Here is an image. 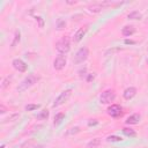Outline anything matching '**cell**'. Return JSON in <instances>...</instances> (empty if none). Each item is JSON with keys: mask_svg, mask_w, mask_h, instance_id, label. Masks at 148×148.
Instances as JSON below:
<instances>
[{"mask_svg": "<svg viewBox=\"0 0 148 148\" xmlns=\"http://www.w3.org/2000/svg\"><path fill=\"white\" fill-rule=\"evenodd\" d=\"M37 80H38V77L36 76V75H34V74H30V75H28L18 86H17V88H16V90L18 91V92H22V91H25L27 89H29L30 87H32L36 82H37Z\"/></svg>", "mask_w": 148, "mask_h": 148, "instance_id": "cell-1", "label": "cell"}, {"mask_svg": "<svg viewBox=\"0 0 148 148\" xmlns=\"http://www.w3.org/2000/svg\"><path fill=\"white\" fill-rule=\"evenodd\" d=\"M56 49H57V51H58L60 54H65V53H67V52L69 51V49H71V42H69V38H68L67 36L62 37L60 40L57 42V44H56Z\"/></svg>", "mask_w": 148, "mask_h": 148, "instance_id": "cell-2", "label": "cell"}, {"mask_svg": "<svg viewBox=\"0 0 148 148\" xmlns=\"http://www.w3.org/2000/svg\"><path fill=\"white\" fill-rule=\"evenodd\" d=\"M88 56H89V50H88L86 46H83V47L79 49V50H77V52L75 53L74 59H73V62H74L75 65L82 64L83 61H86V60H87Z\"/></svg>", "mask_w": 148, "mask_h": 148, "instance_id": "cell-3", "label": "cell"}, {"mask_svg": "<svg viewBox=\"0 0 148 148\" xmlns=\"http://www.w3.org/2000/svg\"><path fill=\"white\" fill-rule=\"evenodd\" d=\"M116 98V94L112 89H108L105 91H103L101 94V97H99V102L102 104H110L111 102H113Z\"/></svg>", "mask_w": 148, "mask_h": 148, "instance_id": "cell-4", "label": "cell"}, {"mask_svg": "<svg viewBox=\"0 0 148 148\" xmlns=\"http://www.w3.org/2000/svg\"><path fill=\"white\" fill-rule=\"evenodd\" d=\"M71 95H72V89H66V90H64L57 98H56V101L53 102V104H52V106L53 108H56V106H59V105H61V104H64L65 102H67L68 101V98L71 97Z\"/></svg>", "mask_w": 148, "mask_h": 148, "instance_id": "cell-5", "label": "cell"}, {"mask_svg": "<svg viewBox=\"0 0 148 148\" xmlns=\"http://www.w3.org/2000/svg\"><path fill=\"white\" fill-rule=\"evenodd\" d=\"M65 66H66V57L64 54H59L53 61V67L57 71H61Z\"/></svg>", "mask_w": 148, "mask_h": 148, "instance_id": "cell-6", "label": "cell"}, {"mask_svg": "<svg viewBox=\"0 0 148 148\" xmlns=\"http://www.w3.org/2000/svg\"><path fill=\"white\" fill-rule=\"evenodd\" d=\"M108 114L109 116H111V117H113V118H117V117H119V116H121V108L118 105V104H112L111 106H109L108 108Z\"/></svg>", "mask_w": 148, "mask_h": 148, "instance_id": "cell-7", "label": "cell"}, {"mask_svg": "<svg viewBox=\"0 0 148 148\" xmlns=\"http://www.w3.org/2000/svg\"><path fill=\"white\" fill-rule=\"evenodd\" d=\"M12 65H13V67L16 69V71H18V72H25L27 71V64L23 61V60H21V59H14L13 60V62H12Z\"/></svg>", "mask_w": 148, "mask_h": 148, "instance_id": "cell-8", "label": "cell"}, {"mask_svg": "<svg viewBox=\"0 0 148 148\" xmlns=\"http://www.w3.org/2000/svg\"><path fill=\"white\" fill-rule=\"evenodd\" d=\"M87 30H88V25H84V27H82V28H80L76 32H75V35H74V42H80L82 38H83V36L86 35V32H87Z\"/></svg>", "mask_w": 148, "mask_h": 148, "instance_id": "cell-9", "label": "cell"}, {"mask_svg": "<svg viewBox=\"0 0 148 148\" xmlns=\"http://www.w3.org/2000/svg\"><path fill=\"white\" fill-rule=\"evenodd\" d=\"M123 95H124V98H125V99H131V98H133V97L136 95V89H135L134 87L126 88Z\"/></svg>", "mask_w": 148, "mask_h": 148, "instance_id": "cell-10", "label": "cell"}, {"mask_svg": "<svg viewBox=\"0 0 148 148\" xmlns=\"http://www.w3.org/2000/svg\"><path fill=\"white\" fill-rule=\"evenodd\" d=\"M134 32H135V28H134L133 25H125V27L123 28V30H121V34H123L124 36H126V37L132 36Z\"/></svg>", "mask_w": 148, "mask_h": 148, "instance_id": "cell-11", "label": "cell"}, {"mask_svg": "<svg viewBox=\"0 0 148 148\" xmlns=\"http://www.w3.org/2000/svg\"><path fill=\"white\" fill-rule=\"evenodd\" d=\"M139 121H140V114H138V113H134L126 119V124H128V125H135Z\"/></svg>", "mask_w": 148, "mask_h": 148, "instance_id": "cell-12", "label": "cell"}, {"mask_svg": "<svg viewBox=\"0 0 148 148\" xmlns=\"http://www.w3.org/2000/svg\"><path fill=\"white\" fill-rule=\"evenodd\" d=\"M64 119H65V113H64V112H59V113H57V114L54 116V121H53V124H54L56 126H58V125H60V124L62 123Z\"/></svg>", "mask_w": 148, "mask_h": 148, "instance_id": "cell-13", "label": "cell"}, {"mask_svg": "<svg viewBox=\"0 0 148 148\" xmlns=\"http://www.w3.org/2000/svg\"><path fill=\"white\" fill-rule=\"evenodd\" d=\"M123 133H124L125 135L130 136V138H134V136H136V132H135V131H134L133 128L124 127V128H123Z\"/></svg>", "mask_w": 148, "mask_h": 148, "instance_id": "cell-14", "label": "cell"}, {"mask_svg": "<svg viewBox=\"0 0 148 148\" xmlns=\"http://www.w3.org/2000/svg\"><path fill=\"white\" fill-rule=\"evenodd\" d=\"M103 3H97V5H91V6H89L88 8H89V10L90 12H92V13H98V12H101V9L103 8Z\"/></svg>", "mask_w": 148, "mask_h": 148, "instance_id": "cell-15", "label": "cell"}, {"mask_svg": "<svg viewBox=\"0 0 148 148\" xmlns=\"http://www.w3.org/2000/svg\"><path fill=\"white\" fill-rule=\"evenodd\" d=\"M99 143H101V139L95 138V139H92L91 141H89V142H88L87 147H88V148H95V147L99 146Z\"/></svg>", "mask_w": 148, "mask_h": 148, "instance_id": "cell-16", "label": "cell"}, {"mask_svg": "<svg viewBox=\"0 0 148 148\" xmlns=\"http://www.w3.org/2000/svg\"><path fill=\"white\" fill-rule=\"evenodd\" d=\"M127 17H128L130 20H138V18H140V17H141V14H140L138 10H134V12L130 13V14L127 15Z\"/></svg>", "mask_w": 148, "mask_h": 148, "instance_id": "cell-17", "label": "cell"}, {"mask_svg": "<svg viewBox=\"0 0 148 148\" xmlns=\"http://www.w3.org/2000/svg\"><path fill=\"white\" fill-rule=\"evenodd\" d=\"M123 139L120 138V136H118V135H109L108 138H106V141L108 142H120Z\"/></svg>", "mask_w": 148, "mask_h": 148, "instance_id": "cell-18", "label": "cell"}, {"mask_svg": "<svg viewBox=\"0 0 148 148\" xmlns=\"http://www.w3.org/2000/svg\"><path fill=\"white\" fill-rule=\"evenodd\" d=\"M49 117V111L47 110H43L38 116H37V119H46Z\"/></svg>", "mask_w": 148, "mask_h": 148, "instance_id": "cell-19", "label": "cell"}, {"mask_svg": "<svg viewBox=\"0 0 148 148\" xmlns=\"http://www.w3.org/2000/svg\"><path fill=\"white\" fill-rule=\"evenodd\" d=\"M38 108H39L38 104H28V105L25 106V110H27V111H32V110H36V109H38Z\"/></svg>", "mask_w": 148, "mask_h": 148, "instance_id": "cell-20", "label": "cell"}, {"mask_svg": "<svg viewBox=\"0 0 148 148\" xmlns=\"http://www.w3.org/2000/svg\"><path fill=\"white\" fill-rule=\"evenodd\" d=\"M8 81H9V77H6V79L3 80L2 84H1V88H2V89H6V88L8 87V84H9V83H8Z\"/></svg>", "mask_w": 148, "mask_h": 148, "instance_id": "cell-21", "label": "cell"}, {"mask_svg": "<svg viewBox=\"0 0 148 148\" xmlns=\"http://www.w3.org/2000/svg\"><path fill=\"white\" fill-rule=\"evenodd\" d=\"M71 130H72V131H68V132L66 133L67 135H68V134H72V133H77V132L80 131V130H79V127H74V128H71Z\"/></svg>", "mask_w": 148, "mask_h": 148, "instance_id": "cell-22", "label": "cell"}, {"mask_svg": "<svg viewBox=\"0 0 148 148\" xmlns=\"http://www.w3.org/2000/svg\"><path fill=\"white\" fill-rule=\"evenodd\" d=\"M62 27H65V22H64V21H59V22H58V29L61 30Z\"/></svg>", "mask_w": 148, "mask_h": 148, "instance_id": "cell-23", "label": "cell"}, {"mask_svg": "<svg viewBox=\"0 0 148 148\" xmlns=\"http://www.w3.org/2000/svg\"><path fill=\"white\" fill-rule=\"evenodd\" d=\"M36 21H38V22H39V27H40V28L44 25V22H43V20H42L40 17H36Z\"/></svg>", "mask_w": 148, "mask_h": 148, "instance_id": "cell-24", "label": "cell"}, {"mask_svg": "<svg viewBox=\"0 0 148 148\" xmlns=\"http://www.w3.org/2000/svg\"><path fill=\"white\" fill-rule=\"evenodd\" d=\"M6 111H7V109L5 108V105H3V104H1V105H0V112H1V113H5Z\"/></svg>", "mask_w": 148, "mask_h": 148, "instance_id": "cell-25", "label": "cell"}, {"mask_svg": "<svg viewBox=\"0 0 148 148\" xmlns=\"http://www.w3.org/2000/svg\"><path fill=\"white\" fill-rule=\"evenodd\" d=\"M97 124H98V121H97L96 119H94V121H89V123H88L89 126H91V125H97Z\"/></svg>", "mask_w": 148, "mask_h": 148, "instance_id": "cell-26", "label": "cell"}, {"mask_svg": "<svg viewBox=\"0 0 148 148\" xmlns=\"http://www.w3.org/2000/svg\"><path fill=\"white\" fill-rule=\"evenodd\" d=\"M125 43H126V44H128V43H130V44H133L134 42H132V40H125Z\"/></svg>", "mask_w": 148, "mask_h": 148, "instance_id": "cell-27", "label": "cell"}, {"mask_svg": "<svg viewBox=\"0 0 148 148\" xmlns=\"http://www.w3.org/2000/svg\"><path fill=\"white\" fill-rule=\"evenodd\" d=\"M147 62H148V60H147Z\"/></svg>", "mask_w": 148, "mask_h": 148, "instance_id": "cell-28", "label": "cell"}]
</instances>
